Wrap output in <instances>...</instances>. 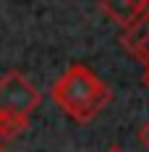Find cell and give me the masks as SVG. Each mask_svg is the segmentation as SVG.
Returning <instances> with one entry per match:
<instances>
[{
  "label": "cell",
  "mask_w": 149,
  "mask_h": 152,
  "mask_svg": "<svg viewBox=\"0 0 149 152\" xmlns=\"http://www.w3.org/2000/svg\"><path fill=\"white\" fill-rule=\"evenodd\" d=\"M50 94L60 110L71 115L76 123H89L92 118H97L113 97L110 87L84 63H73L52 84Z\"/></svg>",
  "instance_id": "6da1fadb"
},
{
  "label": "cell",
  "mask_w": 149,
  "mask_h": 152,
  "mask_svg": "<svg viewBox=\"0 0 149 152\" xmlns=\"http://www.w3.org/2000/svg\"><path fill=\"white\" fill-rule=\"evenodd\" d=\"M39 102H42L39 89L18 71H8L5 76H0V113L29 121V115L39 107Z\"/></svg>",
  "instance_id": "7a4b0ae2"
},
{
  "label": "cell",
  "mask_w": 149,
  "mask_h": 152,
  "mask_svg": "<svg viewBox=\"0 0 149 152\" xmlns=\"http://www.w3.org/2000/svg\"><path fill=\"white\" fill-rule=\"evenodd\" d=\"M100 8L105 11V16H110L115 24H120L123 29L131 26L141 13H147L149 8L141 5L139 0H100Z\"/></svg>",
  "instance_id": "3957f363"
},
{
  "label": "cell",
  "mask_w": 149,
  "mask_h": 152,
  "mask_svg": "<svg viewBox=\"0 0 149 152\" xmlns=\"http://www.w3.org/2000/svg\"><path fill=\"white\" fill-rule=\"evenodd\" d=\"M147 37H149V11H147V13H141L131 26L123 29V34H120V45L126 47V53L136 55L139 47H141V42H144Z\"/></svg>",
  "instance_id": "277c9868"
},
{
  "label": "cell",
  "mask_w": 149,
  "mask_h": 152,
  "mask_svg": "<svg viewBox=\"0 0 149 152\" xmlns=\"http://www.w3.org/2000/svg\"><path fill=\"white\" fill-rule=\"evenodd\" d=\"M29 129V121H21V118H11L5 113H0V144H8L18 139L24 131Z\"/></svg>",
  "instance_id": "5b68a950"
},
{
  "label": "cell",
  "mask_w": 149,
  "mask_h": 152,
  "mask_svg": "<svg viewBox=\"0 0 149 152\" xmlns=\"http://www.w3.org/2000/svg\"><path fill=\"white\" fill-rule=\"evenodd\" d=\"M136 58H139V61H144V63L149 66V37L144 39V42H141V47H139V53H136Z\"/></svg>",
  "instance_id": "8992f818"
},
{
  "label": "cell",
  "mask_w": 149,
  "mask_h": 152,
  "mask_svg": "<svg viewBox=\"0 0 149 152\" xmlns=\"http://www.w3.org/2000/svg\"><path fill=\"white\" fill-rule=\"evenodd\" d=\"M139 139H141V144H144V147L149 150V121L141 126V131H139Z\"/></svg>",
  "instance_id": "52a82bcc"
},
{
  "label": "cell",
  "mask_w": 149,
  "mask_h": 152,
  "mask_svg": "<svg viewBox=\"0 0 149 152\" xmlns=\"http://www.w3.org/2000/svg\"><path fill=\"white\" fill-rule=\"evenodd\" d=\"M141 81H144V87L149 89V66H147V71H144V76H141Z\"/></svg>",
  "instance_id": "ba28073f"
},
{
  "label": "cell",
  "mask_w": 149,
  "mask_h": 152,
  "mask_svg": "<svg viewBox=\"0 0 149 152\" xmlns=\"http://www.w3.org/2000/svg\"><path fill=\"white\" fill-rule=\"evenodd\" d=\"M105 152H126V150H123V147H118V144H113L110 150H105Z\"/></svg>",
  "instance_id": "9c48e42d"
},
{
  "label": "cell",
  "mask_w": 149,
  "mask_h": 152,
  "mask_svg": "<svg viewBox=\"0 0 149 152\" xmlns=\"http://www.w3.org/2000/svg\"><path fill=\"white\" fill-rule=\"evenodd\" d=\"M139 3H141V5H147V8H149V0H139Z\"/></svg>",
  "instance_id": "30bf717a"
},
{
  "label": "cell",
  "mask_w": 149,
  "mask_h": 152,
  "mask_svg": "<svg viewBox=\"0 0 149 152\" xmlns=\"http://www.w3.org/2000/svg\"><path fill=\"white\" fill-rule=\"evenodd\" d=\"M0 152H5V144H0Z\"/></svg>",
  "instance_id": "8fae6325"
}]
</instances>
